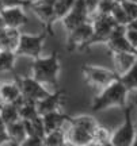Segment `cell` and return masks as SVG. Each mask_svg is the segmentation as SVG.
I'll list each match as a JSON object with an SVG mask.
<instances>
[{
	"instance_id": "8",
	"label": "cell",
	"mask_w": 137,
	"mask_h": 146,
	"mask_svg": "<svg viewBox=\"0 0 137 146\" xmlns=\"http://www.w3.org/2000/svg\"><path fill=\"white\" fill-rule=\"evenodd\" d=\"M91 25H92V36L88 43V49L94 45L106 43L114 27L118 26L110 15H96V14L94 21H91Z\"/></svg>"
},
{
	"instance_id": "23",
	"label": "cell",
	"mask_w": 137,
	"mask_h": 146,
	"mask_svg": "<svg viewBox=\"0 0 137 146\" xmlns=\"http://www.w3.org/2000/svg\"><path fill=\"white\" fill-rule=\"evenodd\" d=\"M42 141L43 146H63L67 142L65 130L60 129V130H53L49 131V133H45Z\"/></svg>"
},
{
	"instance_id": "18",
	"label": "cell",
	"mask_w": 137,
	"mask_h": 146,
	"mask_svg": "<svg viewBox=\"0 0 137 146\" xmlns=\"http://www.w3.org/2000/svg\"><path fill=\"white\" fill-rule=\"evenodd\" d=\"M16 107H18V114H19V119L21 120H31L38 116L35 102H31V100L22 98L16 103Z\"/></svg>"
},
{
	"instance_id": "32",
	"label": "cell",
	"mask_w": 137,
	"mask_h": 146,
	"mask_svg": "<svg viewBox=\"0 0 137 146\" xmlns=\"http://www.w3.org/2000/svg\"><path fill=\"white\" fill-rule=\"evenodd\" d=\"M0 5L1 8H15V7L26 8L30 7V1L29 0H0Z\"/></svg>"
},
{
	"instance_id": "15",
	"label": "cell",
	"mask_w": 137,
	"mask_h": 146,
	"mask_svg": "<svg viewBox=\"0 0 137 146\" xmlns=\"http://www.w3.org/2000/svg\"><path fill=\"white\" fill-rule=\"evenodd\" d=\"M22 99V94L16 81H4L0 84V103L16 104Z\"/></svg>"
},
{
	"instance_id": "24",
	"label": "cell",
	"mask_w": 137,
	"mask_h": 146,
	"mask_svg": "<svg viewBox=\"0 0 137 146\" xmlns=\"http://www.w3.org/2000/svg\"><path fill=\"white\" fill-rule=\"evenodd\" d=\"M16 54L11 50H0V73L12 72L16 64Z\"/></svg>"
},
{
	"instance_id": "12",
	"label": "cell",
	"mask_w": 137,
	"mask_h": 146,
	"mask_svg": "<svg viewBox=\"0 0 137 146\" xmlns=\"http://www.w3.org/2000/svg\"><path fill=\"white\" fill-rule=\"evenodd\" d=\"M65 99V94L63 91H53L50 94L45 96L43 99L37 102V111L38 115H43L47 112H52L56 110H61V106Z\"/></svg>"
},
{
	"instance_id": "38",
	"label": "cell",
	"mask_w": 137,
	"mask_h": 146,
	"mask_svg": "<svg viewBox=\"0 0 137 146\" xmlns=\"http://www.w3.org/2000/svg\"><path fill=\"white\" fill-rule=\"evenodd\" d=\"M63 146H76V145H74V143H71V142H68V141H67V142H65V143H64Z\"/></svg>"
},
{
	"instance_id": "7",
	"label": "cell",
	"mask_w": 137,
	"mask_h": 146,
	"mask_svg": "<svg viewBox=\"0 0 137 146\" xmlns=\"http://www.w3.org/2000/svg\"><path fill=\"white\" fill-rule=\"evenodd\" d=\"M92 36V25L91 21L86 22L80 26L75 27L68 33L67 38V49L69 52H84L88 49V43Z\"/></svg>"
},
{
	"instance_id": "40",
	"label": "cell",
	"mask_w": 137,
	"mask_h": 146,
	"mask_svg": "<svg viewBox=\"0 0 137 146\" xmlns=\"http://www.w3.org/2000/svg\"><path fill=\"white\" fill-rule=\"evenodd\" d=\"M130 146H137V141H134V142H133V143H132V145H130Z\"/></svg>"
},
{
	"instance_id": "44",
	"label": "cell",
	"mask_w": 137,
	"mask_h": 146,
	"mask_svg": "<svg viewBox=\"0 0 137 146\" xmlns=\"http://www.w3.org/2000/svg\"><path fill=\"white\" fill-rule=\"evenodd\" d=\"M0 11H1V10H0Z\"/></svg>"
},
{
	"instance_id": "35",
	"label": "cell",
	"mask_w": 137,
	"mask_h": 146,
	"mask_svg": "<svg viewBox=\"0 0 137 146\" xmlns=\"http://www.w3.org/2000/svg\"><path fill=\"white\" fill-rule=\"evenodd\" d=\"M5 143H10V138H8L4 129V130H0V146L5 145Z\"/></svg>"
},
{
	"instance_id": "17",
	"label": "cell",
	"mask_w": 137,
	"mask_h": 146,
	"mask_svg": "<svg viewBox=\"0 0 137 146\" xmlns=\"http://www.w3.org/2000/svg\"><path fill=\"white\" fill-rule=\"evenodd\" d=\"M21 31L16 29H8L5 27L0 33V50H11L15 52L18 41H19Z\"/></svg>"
},
{
	"instance_id": "28",
	"label": "cell",
	"mask_w": 137,
	"mask_h": 146,
	"mask_svg": "<svg viewBox=\"0 0 137 146\" xmlns=\"http://www.w3.org/2000/svg\"><path fill=\"white\" fill-rule=\"evenodd\" d=\"M110 16L114 19V22H116L118 26H126L128 23L130 22L129 16L126 15V12L124 11V8H122L121 4H120V0H118V3H117L116 7L113 8Z\"/></svg>"
},
{
	"instance_id": "1",
	"label": "cell",
	"mask_w": 137,
	"mask_h": 146,
	"mask_svg": "<svg viewBox=\"0 0 137 146\" xmlns=\"http://www.w3.org/2000/svg\"><path fill=\"white\" fill-rule=\"evenodd\" d=\"M129 91H128L124 85L121 84V81L117 78L113 83H110L109 85H106L102 88L99 94L94 98L92 102V111L98 112V111H105V110L117 108L124 110L128 106V98H129Z\"/></svg>"
},
{
	"instance_id": "16",
	"label": "cell",
	"mask_w": 137,
	"mask_h": 146,
	"mask_svg": "<svg viewBox=\"0 0 137 146\" xmlns=\"http://www.w3.org/2000/svg\"><path fill=\"white\" fill-rule=\"evenodd\" d=\"M68 130L65 131V137H67V141L74 143L76 146H87L88 143L92 142V134L90 131L84 130V129H80L78 126H72L68 123Z\"/></svg>"
},
{
	"instance_id": "22",
	"label": "cell",
	"mask_w": 137,
	"mask_h": 146,
	"mask_svg": "<svg viewBox=\"0 0 137 146\" xmlns=\"http://www.w3.org/2000/svg\"><path fill=\"white\" fill-rule=\"evenodd\" d=\"M22 122H23L25 130H26V135H35V137L43 138V135H45V129H43V123H42L41 115H38L37 118H34V119H31V120H22Z\"/></svg>"
},
{
	"instance_id": "21",
	"label": "cell",
	"mask_w": 137,
	"mask_h": 146,
	"mask_svg": "<svg viewBox=\"0 0 137 146\" xmlns=\"http://www.w3.org/2000/svg\"><path fill=\"white\" fill-rule=\"evenodd\" d=\"M0 118L4 122L5 126L21 120L19 119L16 104H12V103H0Z\"/></svg>"
},
{
	"instance_id": "30",
	"label": "cell",
	"mask_w": 137,
	"mask_h": 146,
	"mask_svg": "<svg viewBox=\"0 0 137 146\" xmlns=\"http://www.w3.org/2000/svg\"><path fill=\"white\" fill-rule=\"evenodd\" d=\"M117 3H118V0H100L95 14L96 15H110Z\"/></svg>"
},
{
	"instance_id": "43",
	"label": "cell",
	"mask_w": 137,
	"mask_h": 146,
	"mask_svg": "<svg viewBox=\"0 0 137 146\" xmlns=\"http://www.w3.org/2000/svg\"><path fill=\"white\" fill-rule=\"evenodd\" d=\"M29 1H30V0H29Z\"/></svg>"
},
{
	"instance_id": "9",
	"label": "cell",
	"mask_w": 137,
	"mask_h": 146,
	"mask_svg": "<svg viewBox=\"0 0 137 146\" xmlns=\"http://www.w3.org/2000/svg\"><path fill=\"white\" fill-rule=\"evenodd\" d=\"M88 21H90V15L87 12L84 1L83 0H76L75 4L72 5V8L69 10V12L60 22L63 23L64 29L69 33L71 30H74L75 27L80 26V25H83V23Z\"/></svg>"
},
{
	"instance_id": "39",
	"label": "cell",
	"mask_w": 137,
	"mask_h": 146,
	"mask_svg": "<svg viewBox=\"0 0 137 146\" xmlns=\"http://www.w3.org/2000/svg\"><path fill=\"white\" fill-rule=\"evenodd\" d=\"M39 1H42V0H30V4H34V3H39Z\"/></svg>"
},
{
	"instance_id": "37",
	"label": "cell",
	"mask_w": 137,
	"mask_h": 146,
	"mask_svg": "<svg viewBox=\"0 0 137 146\" xmlns=\"http://www.w3.org/2000/svg\"><path fill=\"white\" fill-rule=\"evenodd\" d=\"M4 29H5V26H4V22L1 21V18H0V33L3 31Z\"/></svg>"
},
{
	"instance_id": "3",
	"label": "cell",
	"mask_w": 137,
	"mask_h": 146,
	"mask_svg": "<svg viewBox=\"0 0 137 146\" xmlns=\"http://www.w3.org/2000/svg\"><path fill=\"white\" fill-rule=\"evenodd\" d=\"M46 36V31H42L39 34H22L21 33L15 49L16 57H29L31 60L41 57Z\"/></svg>"
},
{
	"instance_id": "13",
	"label": "cell",
	"mask_w": 137,
	"mask_h": 146,
	"mask_svg": "<svg viewBox=\"0 0 137 146\" xmlns=\"http://www.w3.org/2000/svg\"><path fill=\"white\" fill-rule=\"evenodd\" d=\"M113 64H114V72L117 77L128 72L129 69L136 66L137 64V52H122V53H113Z\"/></svg>"
},
{
	"instance_id": "4",
	"label": "cell",
	"mask_w": 137,
	"mask_h": 146,
	"mask_svg": "<svg viewBox=\"0 0 137 146\" xmlns=\"http://www.w3.org/2000/svg\"><path fill=\"white\" fill-rule=\"evenodd\" d=\"M122 111L125 114V120L110 134L111 146H130L134 141H137L136 126L132 120V106L128 104Z\"/></svg>"
},
{
	"instance_id": "33",
	"label": "cell",
	"mask_w": 137,
	"mask_h": 146,
	"mask_svg": "<svg viewBox=\"0 0 137 146\" xmlns=\"http://www.w3.org/2000/svg\"><path fill=\"white\" fill-rule=\"evenodd\" d=\"M18 146H43V141L41 137L27 135Z\"/></svg>"
},
{
	"instance_id": "5",
	"label": "cell",
	"mask_w": 137,
	"mask_h": 146,
	"mask_svg": "<svg viewBox=\"0 0 137 146\" xmlns=\"http://www.w3.org/2000/svg\"><path fill=\"white\" fill-rule=\"evenodd\" d=\"M15 81L19 85L23 99L31 100V102L37 103V102H39L41 99H43L45 96L50 94V91L46 88V85L41 84L31 76H18L16 74Z\"/></svg>"
},
{
	"instance_id": "11",
	"label": "cell",
	"mask_w": 137,
	"mask_h": 146,
	"mask_svg": "<svg viewBox=\"0 0 137 146\" xmlns=\"http://www.w3.org/2000/svg\"><path fill=\"white\" fill-rule=\"evenodd\" d=\"M29 8H31V11L35 14V16L42 22V25L45 26V31H46V34L53 35V25L56 23L53 5L45 4V3L41 1V3H34V4H30Z\"/></svg>"
},
{
	"instance_id": "26",
	"label": "cell",
	"mask_w": 137,
	"mask_h": 146,
	"mask_svg": "<svg viewBox=\"0 0 137 146\" xmlns=\"http://www.w3.org/2000/svg\"><path fill=\"white\" fill-rule=\"evenodd\" d=\"M118 80L121 81V84L129 92H134L137 88V78H136V66H133L132 69H129L128 72H125L124 74L118 76Z\"/></svg>"
},
{
	"instance_id": "10",
	"label": "cell",
	"mask_w": 137,
	"mask_h": 146,
	"mask_svg": "<svg viewBox=\"0 0 137 146\" xmlns=\"http://www.w3.org/2000/svg\"><path fill=\"white\" fill-rule=\"evenodd\" d=\"M0 18L4 22V26L8 29H16L19 30L21 27L26 26L29 23L25 8L15 7V8H1L0 11Z\"/></svg>"
},
{
	"instance_id": "6",
	"label": "cell",
	"mask_w": 137,
	"mask_h": 146,
	"mask_svg": "<svg viewBox=\"0 0 137 146\" xmlns=\"http://www.w3.org/2000/svg\"><path fill=\"white\" fill-rule=\"evenodd\" d=\"M82 73H83L86 83L98 87L100 89L118 78L114 70L103 68V66H98V65H83Z\"/></svg>"
},
{
	"instance_id": "14",
	"label": "cell",
	"mask_w": 137,
	"mask_h": 146,
	"mask_svg": "<svg viewBox=\"0 0 137 146\" xmlns=\"http://www.w3.org/2000/svg\"><path fill=\"white\" fill-rule=\"evenodd\" d=\"M41 118H42L45 133L64 129V126L67 125L69 120V116L64 114L61 110H56V111H52V112L43 114L41 115Z\"/></svg>"
},
{
	"instance_id": "31",
	"label": "cell",
	"mask_w": 137,
	"mask_h": 146,
	"mask_svg": "<svg viewBox=\"0 0 137 146\" xmlns=\"http://www.w3.org/2000/svg\"><path fill=\"white\" fill-rule=\"evenodd\" d=\"M120 4L130 21H137V3L128 1V0H120Z\"/></svg>"
},
{
	"instance_id": "19",
	"label": "cell",
	"mask_w": 137,
	"mask_h": 146,
	"mask_svg": "<svg viewBox=\"0 0 137 146\" xmlns=\"http://www.w3.org/2000/svg\"><path fill=\"white\" fill-rule=\"evenodd\" d=\"M5 133H7V135L10 138V143H14L15 146H18L27 137L22 120H18V122H14L11 125H7L5 126Z\"/></svg>"
},
{
	"instance_id": "41",
	"label": "cell",
	"mask_w": 137,
	"mask_h": 146,
	"mask_svg": "<svg viewBox=\"0 0 137 146\" xmlns=\"http://www.w3.org/2000/svg\"><path fill=\"white\" fill-rule=\"evenodd\" d=\"M128 1H133V3H137V0H128Z\"/></svg>"
},
{
	"instance_id": "34",
	"label": "cell",
	"mask_w": 137,
	"mask_h": 146,
	"mask_svg": "<svg viewBox=\"0 0 137 146\" xmlns=\"http://www.w3.org/2000/svg\"><path fill=\"white\" fill-rule=\"evenodd\" d=\"M84 1V5L86 8H87V12H88V15H94L95 12H96V7L99 4L100 0H83Z\"/></svg>"
},
{
	"instance_id": "27",
	"label": "cell",
	"mask_w": 137,
	"mask_h": 146,
	"mask_svg": "<svg viewBox=\"0 0 137 146\" xmlns=\"http://www.w3.org/2000/svg\"><path fill=\"white\" fill-rule=\"evenodd\" d=\"M124 36L129 42V45L137 50V21H130L125 26Z\"/></svg>"
},
{
	"instance_id": "25",
	"label": "cell",
	"mask_w": 137,
	"mask_h": 146,
	"mask_svg": "<svg viewBox=\"0 0 137 146\" xmlns=\"http://www.w3.org/2000/svg\"><path fill=\"white\" fill-rule=\"evenodd\" d=\"M76 0H57L54 5H53V11H54V18L56 22H60L64 16L69 12V10L72 8V5L75 4Z\"/></svg>"
},
{
	"instance_id": "42",
	"label": "cell",
	"mask_w": 137,
	"mask_h": 146,
	"mask_svg": "<svg viewBox=\"0 0 137 146\" xmlns=\"http://www.w3.org/2000/svg\"><path fill=\"white\" fill-rule=\"evenodd\" d=\"M0 10H1V5H0Z\"/></svg>"
},
{
	"instance_id": "36",
	"label": "cell",
	"mask_w": 137,
	"mask_h": 146,
	"mask_svg": "<svg viewBox=\"0 0 137 146\" xmlns=\"http://www.w3.org/2000/svg\"><path fill=\"white\" fill-rule=\"evenodd\" d=\"M57 0H42V3H45V4H49V5H54V3H56ZM41 3V1H39Z\"/></svg>"
},
{
	"instance_id": "20",
	"label": "cell",
	"mask_w": 137,
	"mask_h": 146,
	"mask_svg": "<svg viewBox=\"0 0 137 146\" xmlns=\"http://www.w3.org/2000/svg\"><path fill=\"white\" fill-rule=\"evenodd\" d=\"M68 123L72 126H78L80 129H84V130L90 131L91 134L94 133V130L96 129V126L99 125V123L96 122V119H95L94 116H91V115H79V116H74V118L69 116Z\"/></svg>"
},
{
	"instance_id": "2",
	"label": "cell",
	"mask_w": 137,
	"mask_h": 146,
	"mask_svg": "<svg viewBox=\"0 0 137 146\" xmlns=\"http://www.w3.org/2000/svg\"><path fill=\"white\" fill-rule=\"evenodd\" d=\"M61 72V60L60 54L53 52L46 57H38L33 60L31 64V77L39 81L43 85L57 87L58 77Z\"/></svg>"
},
{
	"instance_id": "29",
	"label": "cell",
	"mask_w": 137,
	"mask_h": 146,
	"mask_svg": "<svg viewBox=\"0 0 137 146\" xmlns=\"http://www.w3.org/2000/svg\"><path fill=\"white\" fill-rule=\"evenodd\" d=\"M110 131L107 130L106 127L98 125L96 129L92 133V141L99 143V145H105V143H109L110 142Z\"/></svg>"
}]
</instances>
